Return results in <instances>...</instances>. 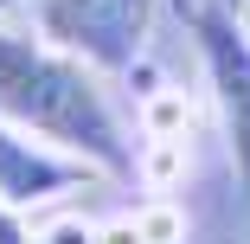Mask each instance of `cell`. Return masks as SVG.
<instances>
[{
	"instance_id": "cell-3",
	"label": "cell",
	"mask_w": 250,
	"mask_h": 244,
	"mask_svg": "<svg viewBox=\"0 0 250 244\" xmlns=\"http://www.w3.org/2000/svg\"><path fill=\"white\" fill-rule=\"evenodd\" d=\"M192 39L206 58V84H212L225 141H231V167L250 186V26L225 7H192Z\"/></svg>"
},
{
	"instance_id": "cell-8",
	"label": "cell",
	"mask_w": 250,
	"mask_h": 244,
	"mask_svg": "<svg viewBox=\"0 0 250 244\" xmlns=\"http://www.w3.org/2000/svg\"><path fill=\"white\" fill-rule=\"evenodd\" d=\"M0 244H32V231L20 225V212H13V206H0Z\"/></svg>"
},
{
	"instance_id": "cell-5",
	"label": "cell",
	"mask_w": 250,
	"mask_h": 244,
	"mask_svg": "<svg viewBox=\"0 0 250 244\" xmlns=\"http://www.w3.org/2000/svg\"><path fill=\"white\" fill-rule=\"evenodd\" d=\"M147 129H154V135H186V103L173 90H161L154 103H147Z\"/></svg>"
},
{
	"instance_id": "cell-6",
	"label": "cell",
	"mask_w": 250,
	"mask_h": 244,
	"mask_svg": "<svg viewBox=\"0 0 250 244\" xmlns=\"http://www.w3.org/2000/svg\"><path fill=\"white\" fill-rule=\"evenodd\" d=\"M32 244H96V225H83V219H58V225H45Z\"/></svg>"
},
{
	"instance_id": "cell-4",
	"label": "cell",
	"mask_w": 250,
	"mask_h": 244,
	"mask_svg": "<svg viewBox=\"0 0 250 244\" xmlns=\"http://www.w3.org/2000/svg\"><path fill=\"white\" fill-rule=\"evenodd\" d=\"M103 174H96L90 161L52 148V141H32L26 129H13L7 116H0V206H45V200H58V193H83L96 186Z\"/></svg>"
},
{
	"instance_id": "cell-1",
	"label": "cell",
	"mask_w": 250,
	"mask_h": 244,
	"mask_svg": "<svg viewBox=\"0 0 250 244\" xmlns=\"http://www.w3.org/2000/svg\"><path fill=\"white\" fill-rule=\"evenodd\" d=\"M0 116L26 135H45L52 148L90 161L103 180L135 174V141L109 103L103 77L83 58L58 52L45 32H20L0 20Z\"/></svg>"
},
{
	"instance_id": "cell-9",
	"label": "cell",
	"mask_w": 250,
	"mask_h": 244,
	"mask_svg": "<svg viewBox=\"0 0 250 244\" xmlns=\"http://www.w3.org/2000/svg\"><path fill=\"white\" fill-rule=\"evenodd\" d=\"M0 7H7V0H0Z\"/></svg>"
},
{
	"instance_id": "cell-7",
	"label": "cell",
	"mask_w": 250,
	"mask_h": 244,
	"mask_svg": "<svg viewBox=\"0 0 250 244\" xmlns=\"http://www.w3.org/2000/svg\"><path fill=\"white\" fill-rule=\"evenodd\" d=\"M96 244H147V238H141V219H116L96 231Z\"/></svg>"
},
{
	"instance_id": "cell-2",
	"label": "cell",
	"mask_w": 250,
	"mask_h": 244,
	"mask_svg": "<svg viewBox=\"0 0 250 244\" xmlns=\"http://www.w3.org/2000/svg\"><path fill=\"white\" fill-rule=\"evenodd\" d=\"M39 32L90 71H128L147 45L154 0H39Z\"/></svg>"
}]
</instances>
